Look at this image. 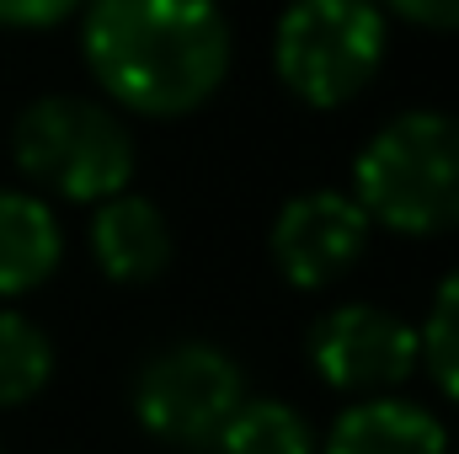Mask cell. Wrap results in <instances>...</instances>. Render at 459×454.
Segmentation results:
<instances>
[{"label":"cell","mask_w":459,"mask_h":454,"mask_svg":"<svg viewBox=\"0 0 459 454\" xmlns=\"http://www.w3.org/2000/svg\"><path fill=\"white\" fill-rule=\"evenodd\" d=\"M220 454H316L310 423L289 401H240L225 433L214 439Z\"/></svg>","instance_id":"cell-11"},{"label":"cell","mask_w":459,"mask_h":454,"mask_svg":"<svg viewBox=\"0 0 459 454\" xmlns=\"http://www.w3.org/2000/svg\"><path fill=\"white\" fill-rule=\"evenodd\" d=\"M240 390H246L240 363L230 353H220L214 342H171L139 369L134 417L160 444L209 450L235 417V406L246 401Z\"/></svg>","instance_id":"cell-5"},{"label":"cell","mask_w":459,"mask_h":454,"mask_svg":"<svg viewBox=\"0 0 459 454\" xmlns=\"http://www.w3.org/2000/svg\"><path fill=\"white\" fill-rule=\"evenodd\" d=\"M81 54L117 108L182 118L225 86L230 16L220 0H86Z\"/></svg>","instance_id":"cell-1"},{"label":"cell","mask_w":459,"mask_h":454,"mask_svg":"<svg viewBox=\"0 0 459 454\" xmlns=\"http://www.w3.org/2000/svg\"><path fill=\"white\" fill-rule=\"evenodd\" d=\"M352 204L395 235L459 230V118L438 108L390 118L352 161Z\"/></svg>","instance_id":"cell-2"},{"label":"cell","mask_w":459,"mask_h":454,"mask_svg":"<svg viewBox=\"0 0 459 454\" xmlns=\"http://www.w3.org/2000/svg\"><path fill=\"white\" fill-rule=\"evenodd\" d=\"M417 353L428 363V374L438 380V390L459 401V267L438 284L433 305H428V321L417 332Z\"/></svg>","instance_id":"cell-13"},{"label":"cell","mask_w":459,"mask_h":454,"mask_svg":"<svg viewBox=\"0 0 459 454\" xmlns=\"http://www.w3.org/2000/svg\"><path fill=\"white\" fill-rule=\"evenodd\" d=\"M326 454H449L444 423L401 396L352 401L326 433Z\"/></svg>","instance_id":"cell-9"},{"label":"cell","mask_w":459,"mask_h":454,"mask_svg":"<svg viewBox=\"0 0 459 454\" xmlns=\"http://www.w3.org/2000/svg\"><path fill=\"white\" fill-rule=\"evenodd\" d=\"M401 22L428 32H459V0H385Z\"/></svg>","instance_id":"cell-15"},{"label":"cell","mask_w":459,"mask_h":454,"mask_svg":"<svg viewBox=\"0 0 459 454\" xmlns=\"http://www.w3.org/2000/svg\"><path fill=\"white\" fill-rule=\"evenodd\" d=\"M91 257L113 284H150L171 262V225L150 198L117 193L91 214Z\"/></svg>","instance_id":"cell-8"},{"label":"cell","mask_w":459,"mask_h":454,"mask_svg":"<svg viewBox=\"0 0 459 454\" xmlns=\"http://www.w3.org/2000/svg\"><path fill=\"white\" fill-rule=\"evenodd\" d=\"M385 48L379 0H289L273 27V70L316 113L352 102L385 65Z\"/></svg>","instance_id":"cell-4"},{"label":"cell","mask_w":459,"mask_h":454,"mask_svg":"<svg viewBox=\"0 0 459 454\" xmlns=\"http://www.w3.org/2000/svg\"><path fill=\"white\" fill-rule=\"evenodd\" d=\"M273 262L294 289H326L368 246V214L352 204V193H299L273 220Z\"/></svg>","instance_id":"cell-7"},{"label":"cell","mask_w":459,"mask_h":454,"mask_svg":"<svg viewBox=\"0 0 459 454\" xmlns=\"http://www.w3.org/2000/svg\"><path fill=\"white\" fill-rule=\"evenodd\" d=\"M11 155L22 177L70 204H108L128 193L134 134L123 118L91 97H38L11 128Z\"/></svg>","instance_id":"cell-3"},{"label":"cell","mask_w":459,"mask_h":454,"mask_svg":"<svg viewBox=\"0 0 459 454\" xmlns=\"http://www.w3.org/2000/svg\"><path fill=\"white\" fill-rule=\"evenodd\" d=\"M59 257H65V235L54 209L32 193L0 188V300L32 294L38 284H48Z\"/></svg>","instance_id":"cell-10"},{"label":"cell","mask_w":459,"mask_h":454,"mask_svg":"<svg viewBox=\"0 0 459 454\" xmlns=\"http://www.w3.org/2000/svg\"><path fill=\"white\" fill-rule=\"evenodd\" d=\"M86 0H0V27H54Z\"/></svg>","instance_id":"cell-14"},{"label":"cell","mask_w":459,"mask_h":454,"mask_svg":"<svg viewBox=\"0 0 459 454\" xmlns=\"http://www.w3.org/2000/svg\"><path fill=\"white\" fill-rule=\"evenodd\" d=\"M54 374V347L48 337L16 316V310H0V406H22L32 401Z\"/></svg>","instance_id":"cell-12"},{"label":"cell","mask_w":459,"mask_h":454,"mask_svg":"<svg viewBox=\"0 0 459 454\" xmlns=\"http://www.w3.org/2000/svg\"><path fill=\"white\" fill-rule=\"evenodd\" d=\"M310 363L332 390H347L358 401L401 390L422 363L417 327L379 305H337L310 332Z\"/></svg>","instance_id":"cell-6"}]
</instances>
